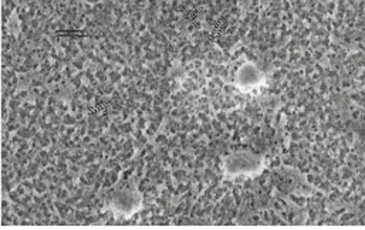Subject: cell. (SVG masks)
I'll list each match as a JSON object with an SVG mask.
<instances>
[{"label":"cell","instance_id":"obj_1","mask_svg":"<svg viewBox=\"0 0 365 230\" xmlns=\"http://www.w3.org/2000/svg\"><path fill=\"white\" fill-rule=\"evenodd\" d=\"M263 157L250 151H237L229 155L225 161L223 171L229 178L253 177L263 168Z\"/></svg>","mask_w":365,"mask_h":230},{"label":"cell","instance_id":"obj_2","mask_svg":"<svg viewBox=\"0 0 365 230\" xmlns=\"http://www.w3.org/2000/svg\"><path fill=\"white\" fill-rule=\"evenodd\" d=\"M111 209L121 216H131L143 207V195L135 188H123L111 199Z\"/></svg>","mask_w":365,"mask_h":230},{"label":"cell","instance_id":"obj_3","mask_svg":"<svg viewBox=\"0 0 365 230\" xmlns=\"http://www.w3.org/2000/svg\"><path fill=\"white\" fill-rule=\"evenodd\" d=\"M264 83V74L252 63L243 64L236 74V85L242 90L260 87Z\"/></svg>","mask_w":365,"mask_h":230}]
</instances>
